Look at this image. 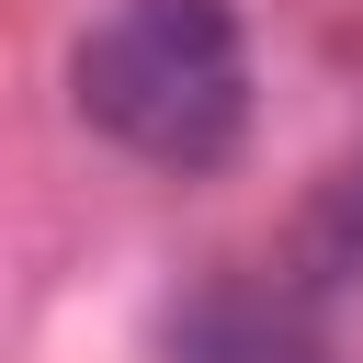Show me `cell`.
<instances>
[{
	"label": "cell",
	"mask_w": 363,
	"mask_h": 363,
	"mask_svg": "<svg viewBox=\"0 0 363 363\" xmlns=\"http://www.w3.org/2000/svg\"><path fill=\"white\" fill-rule=\"evenodd\" d=\"M170 363H329V340L284 284H204L170 318Z\"/></svg>",
	"instance_id": "cell-2"
},
{
	"label": "cell",
	"mask_w": 363,
	"mask_h": 363,
	"mask_svg": "<svg viewBox=\"0 0 363 363\" xmlns=\"http://www.w3.org/2000/svg\"><path fill=\"white\" fill-rule=\"evenodd\" d=\"M68 102L147 170H216L250 136V45L227 0H91Z\"/></svg>",
	"instance_id": "cell-1"
},
{
	"label": "cell",
	"mask_w": 363,
	"mask_h": 363,
	"mask_svg": "<svg viewBox=\"0 0 363 363\" xmlns=\"http://www.w3.org/2000/svg\"><path fill=\"white\" fill-rule=\"evenodd\" d=\"M318 261H363V170L318 204Z\"/></svg>",
	"instance_id": "cell-3"
}]
</instances>
